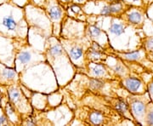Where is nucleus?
Instances as JSON below:
<instances>
[{
  "instance_id": "obj_5",
  "label": "nucleus",
  "mask_w": 153,
  "mask_h": 126,
  "mask_svg": "<svg viewBox=\"0 0 153 126\" xmlns=\"http://www.w3.org/2000/svg\"><path fill=\"white\" fill-rule=\"evenodd\" d=\"M113 50V55L120 58L121 60L123 61H128V62H139L140 64H153L152 61L148 59L146 53L145 49L141 47L140 49H137L136 50L133 51H117V50Z\"/></svg>"
},
{
  "instance_id": "obj_15",
  "label": "nucleus",
  "mask_w": 153,
  "mask_h": 126,
  "mask_svg": "<svg viewBox=\"0 0 153 126\" xmlns=\"http://www.w3.org/2000/svg\"><path fill=\"white\" fill-rule=\"evenodd\" d=\"M142 47L146 50L148 59L153 62V36H147L143 38Z\"/></svg>"
},
{
  "instance_id": "obj_9",
  "label": "nucleus",
  "mask_w": 153,
  "mask_h": 126,
  "mask_svg": "<svg viewBox=\"0 0 153 126\" xmlns=\"http://www.w3.org/2000/svg\"><path fill=\"white\" fill-rule=\"evenodd\" d=\"M122 84L132 95H142L147 92V84L140 78L128 77L122 78Z\"/></svg>"
},
{
  "instance_id": "obj_12",
  "label": "nucleus",
  "mask_w": 153,
  "mask_h": 126,
  "mask_svg": "<svg viewBox=\"0 0 153 126\" xmlns=\"http://www.w3.org/2000/svg\"><path fill=\"white\" fill-rule=\"evenodd\" d=\"M66 13L67 16L75 19L76 21L85 22L87 20V14L83 11L82 6L77 5L75 4H72L66 8Z\"/></svg>"
},
{
  "instance_id": "obj_27",
  "label": "nucleus",
  "mask_w": 153,
  "mask_h": 126,
  "mask_svg": "<svg viewBox=\"0 0 153 126\" xmlns=\"http://www.w3.org/2000/svg\"><path fill=\"white\" fill-rule=\"evenodd\" d=\"M88 0H73V4H77V5L82 6L87 3Z\"/></svg>"
},
{
  "instance_id": "obj_10",
  "label": "nucleus",
  "mask_w": 153,
  "mask_h": 126,
  "mask_svg": "<svg viewBox=\"0 0 153 126\" xmlns=\"http://www.w3.org/2000/svg\"><path fill=\"white\" fill-rule=\"evenodd\" d=\"M85 69L88 71V74L92 78H111L112 77L108 66L105 63L88 62Z\"/></svg>"
},
{
  "instance_id": "obj_18",
  "label": "nucleus",
  "mask_w": 153,
  "mask_h": 126,
  "mask_svg": "<svg viewBox=\"0 0 153 126\" xmlns=\"http://www.w3.org/2000/svg\"><path fill=\"white\" fill-rule=\"evenodd\" d=\"M33 60V55L30 51H22L18 56H17V60L22 64V65H27Z\"/></svg>"
},
{
  "instance_id": "obj_26",
  "label": "nucleus",
  "mask_w": 153,
  "mask_h": 126,
  "mask_svg": "<svg viewBox=\"0 0 153 126\" xmlns=\"http://www.w3.org/2000/svg\"><path fill=\"white\" fill-rule=\"evenodd\" d=\"M58 2H59L60 4L63 6L66 10L68 6H70L71 4H73V0H58Z\"/></svg>"
},
{
  "instance_id": "obj_25",
  "label": "nucleus",
  "mask_w": 153,
  "mask_h": 126,
  "mask_svg": "<svg viewBox=\"0 0 153 126\" xmlns=\"http://www.w3.org/2000/svg\"><path fill=\"white\" fill-rule=\"evenodd\" d=\"M47 1H48V0H33V4H34L35 5L40 7V8L43 9V10H44V7L46 5V4H47Z\"/></svg>"
},
{
  "instance_id": "obj_22",
  "label": "nucleus",
  "mask_w": 153,
  "mask_h": 126,
  "mask_svg": "<svg viewBox=\"0 0 153 126\" xmlns=\"http://www.w3.org/2000/svg\"><path fill=\"white\" fill-rule=\"evenodd\" d=\"M123 2L128 5L131 6H140V7H145L147 8L144 0H123Z\"/></svg>"
},
{
  "instance_id": "obj_23",
  "label": "nucleus",
  "mask_w": 153,
  "mask_h": 126,
  "mask_svg": "<svg viewBox=\"0 0 153 126\" xmlns=\"http://www.w3.org/2000/svg\"><path fill=\"white\" fill-rule=\"evenodd\" d=\"M146 17L153 24V2H152L146 8Z\"/></svg>"
},
{
  "instance_id": "obj_29",
  "label": "nucleus",
  "mask_w": 153,
  "mask_h": 126,
  "mask_svg": "<svg viewBox=\"0 0 153 126\" xmlns=\"http://www.w3.org/2000/svg\"><path fill=\"white\" fill-rule=\"evenodd\" d=\"M106 1H109V2H112V1H117V0H106Z\"/></svg>"
},
{
  "instance_id": "obj_7",
  "label": "nucleus",
  "mask_w": 153,
  "mask_h": 126,
  "mask_svg": "<svg viewBox=\"0 0 153 126\" xmlns=\"http://www.w3.org/2000/svg\"><path fill=\"white\" fill-rule=\"evenodd\" d=\"M109 55L106 49L97 44L96 42H91V44L85 52V62L94 63H106Z\"/></svg>"
},
{
  "instance_id": "obj_20",
  "label": "nucleus",
  "mask_w": 153,
  "mask_h": 126,
  "mask_svg": "<svg viewBox=\"0 0 153 126\" xmlns=\"http://www.w3.org/2000/svg\"><path fill=\"white\" fill-rule=\"evenodd\" d=\"M2 76L7 80H13L17 77V73L14 69L4 68V69L2 70Z\"/></svg>"
},
{
  "instance_id": "obj_2",
  "label": "nucleus",
  "mask_w": 153,
  "mask_h": 126,
  "mask_svg": "<svg viewBox=\"0 0 153 126\" xmlns=\"http://www.w3.org/2000/svg\"><path fill=\"white\" fill-rule=\"evenodd\" d=\"M60 41L69 56L71 63L77 67H83L85 69V52L87 50V48L85 49L84 44L91 41L88 38L74 40L63 39H60Z\"/></svg>"
},
{
  "instance_id": "obj_4",
  "label": "nucleus",
  "mask_w": 153,
  "mask_h": 126,
  "mask_svg": "<svg viewBox=\"0 0 153 126\" xmlns=\"http://www.w3.org/2000/svg\"><path fill=\"white\" fill-rule=\"evenodd\" d=\"M121 17L132 28L141 29L146 19V8L130 5Z\"/></svg>"
},
{
  "instance_id": "obj_21",
  "label": "nucleus",
  "mask_w": 153,
  "mask_h": 126,
  "mask_svg": "<svg viewBox=\"0 0 153 126\" xmlns=\"http://www.w3.org/2000/svg\"><path fill=\"white\" fill-rule=\"evenodd\" d=\"M89 84H90V87L92 88L93 89H94V90H99L100 89H101V88L103 87L104 83L101 82V81H100V79H97V78H91V79H90V83H89Z\"/></svg>"
},
{
  "instance_id": "obj_11",
  "label": "nucleus",
  "mask_w": 153,
  "mask_h": 126,
  "mask_svg": "<svg viewBox=\"0 0 153 126\" xmlns=\"http://www.w3.org/2000/svg\"><path fill=\"white\" fill-rule=\"evenodd\" d=\"M116 57H117V63L115 65H113V66H109V65H107L108 66V67H109L110 71H111V72L114 75L119 77L120 78H123L129 76V74H130V69L124 64V61L123 60H121L120 58H118L117 56H116Z\"/></svg>"
},
{
  "instance_id": "obj_3",
  "label": "nucleus",
  "mask_w": 153,
  "mask_h": 126,
  "mask_svg": "<svg viewBox=\"0 0 153 126\" xmlns=\"http://www.w3.org/2000/svg\"><path fill=\"white\" fill-rule=\"evenodd\" d=\"M44 10L52 23L53 35L59 37L62 23L67 16L66 10L58 2V0H48Z\"/></svg>"
},
{
  "instance_id": "obj_16",
  "label": "nucleus",
  "mask_w": 153,
  "mask_h": 126,
  "mask_svg": "<svg viewBox=\"0 0 153 126\" xmlns=\"http://www.w3.org/2000/svg\"><path fill=\"white\" fill-rule=\"evenodd\" d=\"M89 121L92 125H100L105 123V117L100 112L94 111L89 114Z\"/></svg>"
},
{
  "instance_id": "obj_19",
  "label": "nucleus",
  "mask_w": 153,
  "mask_h": 126,
  "mask_svg": "<svg viewBox=\"0 0 153 126\" xmlns=\"http://www.w3.org/2000/svg\"><path fill=\"white\" fill-rule=\"evenodd\" d=\"M9 96H10V101L14 104H16L22 100L20 91L18 89H15V88H12V89H10L9 90Z\"/></svg>"
},
{
  "instance_id": "obj_13",
  "label": "nucleus",
  "mask_w": 153,
  "mask_h": 126,
  "mask_svg": "<svg viewBox=\"0 0 153 126\" xmlns=\"http://www.w3.org/2000/svg\"><path fill=\"white\" fill-rule=\"evenodd\" d=\"M112 106L115 109L117 110L120 114L123 116L124 118L128 119H133L134 120V118L131 113V111L129 108V106L128 103H126L125 101H122L121 99H114L112 101Z\"/></svg>"
},
{
  "instance_id": "obj_6",
  "label": "nucleus",
  "mask_w": 153,
  "mask_h": 126,
  "mask_svg": "<svg viewBox=\"0 0 153 126\" xmlns=\"http://www.w3.org/2000/svg\"><path fill=\"white\" fill-rule=\"evenodd\" d=\"M85 33H86V37L91 42H96L105 49L111 48L107 34L104 30H102L98 26L93 24H87Z\"/></svg>"
},
{
  "instance_id": "obj_8",
  "label": "nucleus",
  "mask_w": 153,
  "mask_h": 126,
  "mask_svg": "<svg viewBox=\"0 0 153 126\" xmlns=\"http://www.w3.org/2000/svg\"><path fill=\"white\" fill-rule=\"evenodd\" d=\"M134 97H131L128 102V106L131 111L134 120H136V124L144 125L145 115L146 113V107L148 102H146L141 98H139L140 95H133Z\"/></svg>"
},
{
  "instance_id": "obj_17",
  "label": "nucleus",
  "mask_w": 153,
  "mask_h": 126,
  "mask_svg": "<svg viewBox=\"0 0 153 126\" xmlns=\"http://www.w3.org/2000/svg\"><path fill=\"white\" fill-rule=\"evenodd\" d=\"M144 125H153V102H148L146 107V113L145 115Z\"/></svg>"
},
{
  "instance_id": "obj_1",
  "label": "nucleus",
  "mask_w": 153,
  "mask_h": 126,
  "mask_svg": "<svg viewBox=\"0 0 153 126\" xmlns=\"http://www.w3.org/2000/svg\"><path fill=\"white\" fill-rule=\"evenodd\" d=\"M129 6L123 0L112 2L106 0H88L82 8L87 16L90 15V16L121 17Z\"/></svg>"
},
{
  "instance_id": "obj_28",
  "label": "nucleus",
  "mask_w": 153,
  "mask_h": 126,
  "mask_svg": "<svg viewBox=\"0 0 153 126\" xmlns=\"http://www.w3.org/2000/svg\"><path fill=\"white\" fill-rule=\"evenodd\" d=\"M7 124V119L4 115L0 116V125H5Z\"/></svg>"
},
{
  "instance_id": "obj_24",
  "label": "nucleus",
  "mask_w": 153,
  "mask_h": 126,
  "mask_svg": "<svg viewBox=\"0 0 153 126\" xmlns=\"http://www.w3.org/2000/svg\"><path fill=\"white\" fill-rule=\"evenodd\" d=\"M147 92L150 100L153 102V77L150 79V81L147 84Z\"/></svg>"
},
{
  "instance_id": "obj_14",
  "label": "nucleus",
  "mask_w": 153,
  "mask_h": 126,
  "mask_svg": "<svg viewBox=\"0 0 153 126\" xmlns=\"http://www.w3.org/2000/svg\"><path fill=\"white\" fill-rule=\"evenodd\" d=\"M2 26L5 28L7 31L10 32H15L17 30L19 23L16 21V19L12 16L11 15L10 16H6L3 18L2 20Z\"/></svg>"
}]
</instances>
